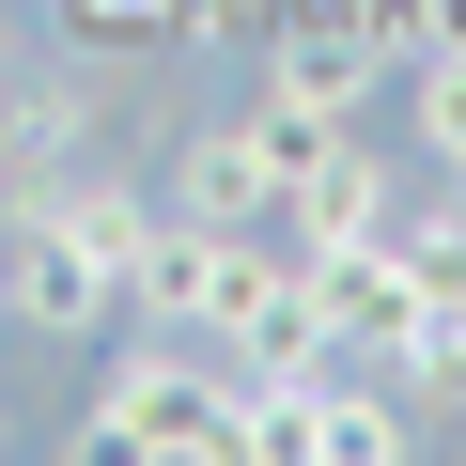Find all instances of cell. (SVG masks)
I'll list each match as a JSON object with an SVG mask.
<instances>
[{"mask_svg":"<svg viewBox=\"0 0 466 466\" xmlns=\"http://www.w3.org/2000/svg\"><path fill=\"white\" fill-rule=\"evenodd\" d=\"M63 156H94V109H78V78H16V94H0V202H16V187H47Z\"/></svg>","mask_w":466,"mask_h":466,"instance_id":"cell-7","label":"cell"},{"mask_svg":"<svg viewBox=\"0 0 466 466\" xmlns=\"http://www.w3.org/2000/svg\"><path fill=\"white\" fill-rule=\"evenodd\" d=\"M0 435H16V420H0Z\"/></svg>","mask_w":466,"mask_h":466,"instance_id":"cell-13","label":"cell"},{"mask_svg":"<svg viewBox=\"0 0 466 466\" xmlns=\"http://www.w3.org/2000/svg\"><path fill=\"white\" fill-rule=\"evenodd\" d=\"M435 47H466V0H435Z\"/></svg>","mask_w":466,"mask_h":466,"instance_id":"cell-12","label":"cell"},{"mask_svg":"<svg viewBox=\"0 0 466 466\" xmlns=\"http://www.w3.org/2000/svg\"><path fill=\"white\" fill-rule=\"evenodd\" d=\"M420 140L435 171H466V47H420Z\"/></svg>","mask_w":466,"mask_h":466,"instance_id":"cell-10","label":"cell"},{"mask_svg":"<svg viewBox=\"0 0 466 466\" xmlns=\"http://www.w3.org/2000/svg\"><path fill=\"white\" fill-rule=\"evenodd\" d=\"M420 296H435V265L404 249V233H342V249H311V311H327V342H342V358H373Z\"/></svg>","mask_w":466,"mask_h":466,"instance_id":"cell-5","label":"cell"},{"mask_svg":"<svg viewBox=\"0 0 466 466\" xmlns=\"http://www.w3.org/2000/svg\"><path fill=\"white\" fill-rule=\"evenodd\" d=\"M373 373H389L404 404H466V280H435V296L373 342Z\"/></svg>","mask_w":466,"mask_h":466,"instance_id":"cell-8","label":"cell"},{"mask_svg":"<svg viewBox=\"0 0 466 466\" xmlns=\"http://www.w3.org/2000/svg\"><path fill=\"white\" fill-rule=\"evenodd\" d=\"M0 233H16V249H0V311H16L32 342H94V327L125 311V265L94 249L78 218H47V202H0Z\"/></svg>","mask_w":466,"mask_h":466,"instance_id":"cell-3","label":"cell"},{"mask_svg":"<svg viewBox=\"0 0 466 466\" xmlns=\"http://www.w3.org/2000/svg\"><path fill=\"white\" fill-rule=\"evenodd\" d=\"M78 63H125V47H171V0H47Z\"/></svg>","mask_w":466,"mask_h":466,"instance_id":"cell-9","label":"cell"},{"mask_svg":"<svg viewBox=\"0 0 466 466\" xmlns=\"http://www.w3.org/2000/svg\"><path fill=\"white\" fill-rule=\"evenodd\" d=\"M373 78H389V47L342 16V0H280V16H265V94H280V109H342V125H358Z\"/></svg>","mask_w":466,"mask_h":466,"instance_id":"cell-4","label":"cell"},{"mask_svg":"<svg viewBox=\"0 0 466 466\" xmlns=\"http://www.w3.org/2000/svg\"><path fill=\"white\" fill-rule=\"evenodd\" d=\"M389 218H404V187H389V156H373L358 125H342V140L296 171V202H280V233H296V249H342V233H389Z\"/></svg>","mask_w":466,"mask_h":466,"instance_id":"cell-6","label":"cell"},{"mask_svg":"<svg viewBox=\"0 0 466 466\" xmlns=\"http://www.w3.org/2000/svg\"><path fill=\"white\" fill-rule=\"evenodd\" d=\"M451 187H466V171H451Z\"/></svg>","mask_w":466,"mask_h":466,"instance_id":"cell-14","label":"cell"},{"mask_svg":"<svg viewBox=\"0 0 466 466\" xmlns=\"http://www.w3.org/2000/svg\"><path fill=\"white\" fill-rule=\"evenodd\" d=\"M280 0H171V47H249Z\"/></svg>","mask_w":466,"mask_h":466,"instance_id":"cell-11","label":"cell"},{"mask_svg":"<svg viewBox=\"0 0 466 466\" xmlns=\"http://www.w3.org/2000/svg\"><path fill=\"white\" fill-rule=\"evenodd\" d=\"M78 451H171V466H218V451H233V358H218V342H171V327H140V342L94 373V420H78Z\"/></svg>","mask_w":466,"mask_h":466,"instance_id":"cell-1","label":"cell"},{"mask_svg":"<svg viewBox=\"0 0 466 466\" xmlns=\"http://www.w3.org/2000/svg\"><path fill=\"white\" fill-rule=\"evenodd\" d=\"M265 249H280V218H265V233H218V218H171V202H156L140 265H125V311H140V327H171V342H218V327H233V296L265 280Z\"/></svg>","mask_w":466,"mask_h":466,"instance_id":"cell-2","label":"cell"}]
</instances>
